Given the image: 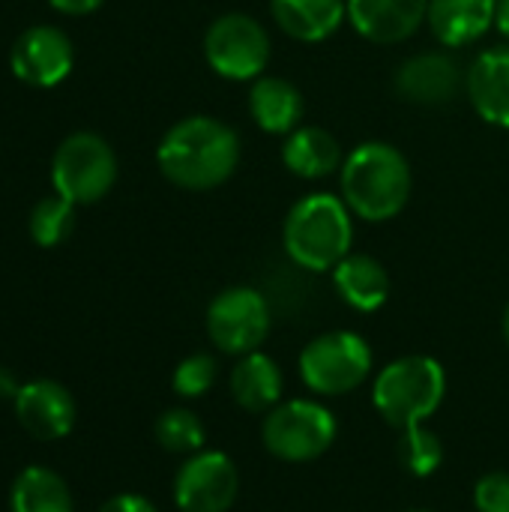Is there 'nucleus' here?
<instances>
[{"mask_svg":"<svg viewBox=\"0 0 509 512\" xmlns=\"http://www.w3.org/2000/svg\"><path fill=\"white\" fill-rule=\"evenodd\" d=\"M12 512H72V495L66 480L51 468H24L9 492Z\"/></svg>","mask_w":509,"mask_h":512,"instance_id":"22","label":"nucleus"},{"mask_svg":"<svg viewBox=\"0 0 509 512\" xmlns=\"http://www.w3.org/2000/svg\"><path fill=\"white\" fill-rule=\"evenodd\" d=\"M354 243V213L342 201V195L312 192L300 198L282 225L285 255L312 273L333 270L345 255H351Z\"/></svg>","mask_w":509,"mask_h":512,"instance_id":"3","label":"nucleus"},{"mask_svg":"<svg viewBox=\"0 0 509 512\" xmlns=\"http://www.w3.org/2000/svg\"><path fill=\"white\" fill-rule=\"evenodd\" d=\"M339 186L342 201L357 219L390 222L408 207L414 177L399 147L387 141H363L345 156Z\"/></svg>","mask_w":509,"mask_h":512,"instance_id":"2","label":"nucleus"},{"mask_svg":"<svg viewBox=\"0 0 509 512\" xmlns=\"http://www.w3.org/2000/svg\"><path fill=\"white\" fill-rule=\"evenodd\" d=\"M342 162V144L324 126H297L282 141V165L300 180H324L342 171Z\"/></svg>","mask_w":509,"mask_h":512,"instance_id":"17","label":"nucleus"},{"mask_svg":"<svg viewBox=\"0 0 509 512\" xmlns=\"http://www.w3.org/2000/svg\"><path fill=\"white\" fill-rule=\"evenodd\" d=\"M339 423L330 408L312 399H291L279 402L264 426H261V441L270 456L282 462H312L324 456L333 441H336Z\"/></svg>","mask_w":509,"mask_h":512,"instance_id":"5","label":"nucleus"},{"mask_svg":"<svg viewBox=\"0 0 509 512\" xmlns=\"http://www.w3.org/2000/svg\"><path fill=\"white\" fill-rule=\"evenodd\" d=\"M399 462L411 477H432L444 465V444L426 426H411L399 435Z\"/></svg>","mask_w":509,"mask_h":512,"instance_id":"25","label":"nucleus"},{"mask_svg":"<svg viewBox=\"0 0 509 512\" xmlns=\"http://www.w3.org/2000/svg\"><path fill=\"white\" fill-rule=\"evenodd\" d=\"M303 93L297 84L279 75H261L249 90V114L255 126L267 135H291L303 120Z\"/></svg>","mask_w":509,"mask_h":512,"instance_id":"19","label":"nucleus"},{"mask_svg":"<svg viewBox=\"0 0 509 512\" xmlns=\"http://www.w3.org/2000/svg\"><path fill=\"white\" fill-rule=\"evenodd\" d=\"M447 396V372L435 357L411 354L384 366L372 387V402L387 426L405 432L423 426Z\"/></svg>","mask_w":509,"mask_h":512,"instance_id":"4","label":"nucleus"},{"mask_svg":"<svg viewBox=\"0 0 509 512\" xmlns=\"http://www.w3.org/2000/svg\"><path fill=\"white\" fill-rule=\"evenodd\" d=\"M474 507L477 512H509V474L492 471L480 477L474 486Z\"/></svg>","mask_w":509,"mask_h":512,"instance_id":"27","label":"nucleus"},{"mask_svg":"<svg viewBox=\"0 0 509 512\" xmlns=\"http://www.w3.org/2000/svg\"><path fill=\"white\" fill-rule=\"evenodd\" d=\"M372 372V348L351 330H330L300 351V378L318 396H345Z\"/></svg>","mask_w":509,"mask_h":512,"instance_id":"6","label":"nucleus"},{"mask_svg":"<svg viewBox=\"0 0 509 512\" xmlns=\"http://www.w3.org/2000/svg\"><path fill=\"white\" fill-rule=\"evenodd\" d=\"M279 30L297 42H327L348 18V0H270Z\"/></svg>","mask_w":509,"mask_h":512,"instance_id":"18","label":"nucleus"},{"mask_svg":"<svg viewBox=\"0 0 509 512\" xmlns=\"http://www.w3.org/2000/svg\"><path fill=\"white\" fill-rule=\"evenodd\" d=\"M156 441L168 453L195 456V453H201V447L207 441V432H204V423H201V417L195 411L171 408L156 420Z\"/></svg>","mask_w":509,"mask_h":512,"instance_id":"23","label":"nucleus"},{"mask_svg":"<svg viewBox=\"0 0 509 512\" xmlns=\"http://www.w3.org/2000/svg\"><path fill=\"white\" fill-rule=\"evenodd\" d=\"M465 93L474 111L498 129H509V42L483 51L465 72Z\"/></svg>","mask_w":509,"mask_h":512,"instance_id":"15","label":"nucleus"},{"mask_svg":"<svg viewBox=\"0 0 509 512\" xmlns=\"http://www.w3.org/2000/svg\"><path fill=\"white\" fill-rule=\"evenodd\" d=\"M285 393L282 369L273 357L252 351L231 372V396L249 414H270Z\"/></svg>","mask_w":509,"mask_h":512,"instance_id":"21","label":"nucleus"},{"mask_svg":"<svg viewBox=\"0 0 509 512\" xmlns=\"http://www.w3.org/2000/svg\"><path fill=\"white\" fill-rule=\"evenodd\" d=\"M501 330H504V339H507V345H509V303H507V309H504V321H501Z\"/></svg>","mask_w":509,"mask_h":512,"instance_id":"32","label":"nucleus"},{"mask_svg":"<svg viewBox=\"0 0 509 512\" xmlns=\"http://www.w3.org/2000/svg\"><path fill=\"white\" fill-rule=\"evenodd\" d=\"M159 171L186 192H207L231 180L240 165L237 132L210 114H192L174 123L156 150Z\"/></svg>","mask_w":509,"mask_h":512,"instance_id":"1","label":"nucleus"},{"mask_svg":"<svg viewBox=\"0 0 509 512\" xmlns=\"http://www.w3.org/2000/svg\"><path fill=\"white\" fill-rule=\"evenodd\" d=\"M75 228V204L63 195H48L30 210V237L36 246H60Z\"/></svg>","mask_w":509,"mask_h":512,"instance_id":"24","label":"nucleus"},{"mask_svg":"<svg viewBox=\"0 0 509 512\" xmlns=\"http://www.w3.org/2000/svg\"><path fill=\"white\" fill-rule=\"evenodd\" d=\"M429 15V0H348L351 27L375 45L411 39Z\"/></svg>","mask_w":509,"mask_h":512,"instance_id":"14","label":"nucleus"},{"mask_svg":"<svg viewBox=\"0 0 509 512\" xmlns=\"http://www.w3.org/2000/svg\"><path fill=\"white\" fill-rule=\"evenodd\" d=\"M219 378V363L213 354H192L174 369V393L183 399H201L213 390Z\"/></svg>","mask_w":509,"mask_h":512,"instance_id":"26","label":"nucleus"},{"mask_svg":"<svg viewBox=\"0 0 509 512\" xmlns=\"http://www.w3.org/2000/svg\"><path fill=\"white\" fill-rule=\"evenodd\" d=\"M270 333V303L258 288L234 285L207 306V336L222 354L246 357L264 345Z\"/></svg>","mask_w":509,"mask_h":512,"instance_id":"9","label":"nucleus"},{"mask_svg":"<svg viewBox=\"0 0 509 512\" xmlns=\"http://www.w3.org/2000/svg\"><path fill=\"white\" fill-rule=\"evenodd\" d=\"M63 15H87L102 6V0H48Z\"/></svg>","mask_w":509,"mask_h":512,"instance_id":"29","label":"nucleus"},{"mask_svg":"<svg viewBox=\"0 0 509 512\" xmlns=\"http://www.w3.org/2000/svg\"><path fill=\"white\" fill-rule=\"evenodd\" d=\"M72 63H75V51L69 36L48 24L27 27L9 51V66L15 78H21L30 87L60 84L72 72Z\"/></svg>","mask_w":509,"mask_h":512,"instance_id":"11","label":"nucleus"},{"mask_svg":"<svg viewBox=\"0 0 509 512\" xmlns=\"http://www.w3.org/2000/svg\"><path fill=\"white\" fill-rule=\"evenodd\" d=\"M330 273L339 297L357 312H378L390 297V273L372 255L351 252Z\"/></svg>","mask_w":509,"mask_h":512,"instance_id":"20","label":"nucleus"},{"mask_svg":"<svg viewBox=\"0 0 509 512\" xmlns=\"http://www.w3.org/2000/svg\"><path fill=\"white\" fill-rule=\"evenodd\" d=\"M495 27L501 30V36L509 42V0H498V18Z\"/></svg>","mask_w":509,"mask_h":512,"instance_id":"31","label":"nucleus"},{"mask_svg":"<svg viewBox=\"0 0 509 512\" xmlns=\"http://www.w3.org/2000/svg\"><path fill=\"white\" fill-rule=\"evenodd\" d=\"M408 512H432V510H408Z\"/></svg>","mask_w":509,"mask_h":512,"instance_id":"33","label":"nucleus"},{"mask_svg":"<svg viewBox=\"0 0 509 512\" xmlns=\"http://www.w3.org/2000/svg\"><path fill=\"white\" fill-rule=\"evenodd\" d=\"M270 51L273 45L267 27L246 12L219 15L204 33L207 66L228 81L261 78L270 63Z\"/></svg>","mask_w":509,"mask_h":512,"instance_id":"8","label":"nucleus"},{"mask_svg":"<svg viewBox=\"0 0 509 512\" xmlns=\"http://www.w3.org/2000/svg\"><path fill=\"white\" fill-rule=\"evenodd\" d=\"M99 512H159L147 498L141 495H114L111 501H105Z\"/></svg>","mask_w":509,"mask_h":512,"instance_id":"28","label":"nucleus"},{"mask_svg":"<svg viewBox=\"0 0 509 512\" xmlns=\"http://www.w3.org/2000/svg\"><path fill=\"white\" fill-rule=\"evenodd\" d=\"M498 18V0H429L426 24L447 48H465L483 39Z\"/></svg>","mask_w":509,"mask_h":512,"instance_id":"16","label":"nucleus"},{"mask_svg":"<svg viewBox=\"0 0 509 512\" xmlns=\"http://www.w3.org/2000/svg\"><path fill=\"white\" fill-rule=\"evenodd\" d=\"M15 417L36 441H60L75 426V402L57 381H30L15 396Z\"/></svg>","mask_w":509,"mask_h":512,"instance_id":"13","label":"nucleus"},{"mask_svg":"<svg viewBox=\"0 0 509 512\" xmlns=\"http://www.w3.org/2000/svg\"><path fill=\"white\" fill-rule=\"evenodd\" d=\"M240 495V471L231 456L201 450L174 477V501L183 512H228Z\"/></svg>","mask_w":509,"mask_h":512,"instance_id":"10","label":"nucleus"},{"mask_svg":"<svg viewBox=\"0 0 509 512\" xmlns=\"http://www.w3.org/2000/svg\"><path fill=\"white\" fill-rule=\"evenodd\" d=\"M393 87L405 102L414 105H450L465 87V72L447 51H423L399 63Z\"/></svg>","mask_w":509,"mask_h":512,"instance_id":"12","label":"nucleus"},{"mask_svg":"<svg viewBox=\"0 0 509 512\" xmlns=\"http://www.w3.org/2000/svg\"><path fill=\"white\" fill-rule=\"evenodd\" d=\"M117 180V156L102 135L75 132L60 141L51 159L54 192L72 204H93L111 192Z\"/></svg>","mask_w":509,"mask_h":512,"instance_id":"7","label":"nucleus"},{"mask_svg":"<svg viewBox=\"0 0 509 512\" xmlns=\"http://www.w3.org/2000/svg\"><path fill=\"white\" fill-rule=\"evenodd\" d=\"M18 390H21V384L15 381V375H12L9 369L0 366V399H12V402H15Z\"/></svg>","mask_w":509,"mask_h":512,"instance_id":"30","label":"nucleus"}]
</instances>
